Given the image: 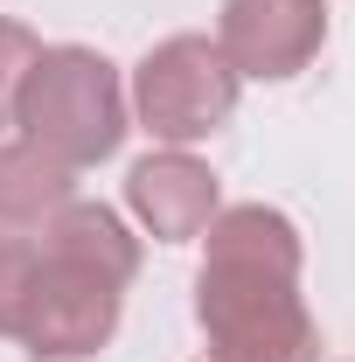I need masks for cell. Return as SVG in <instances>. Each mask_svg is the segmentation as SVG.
<instances>
[{
    "label": "cell",
    "mask_w": 355,
    "mask_h": 362,
    "mask_svg": "<svg viewBox=\"0 0 355 362\" xmlns=\"http://www.w3.org/2000/svg\"><path fill=\"white\" fill-rule=\"evenodd\" d=\"M195 244H202V265H244V272H272V279H300L307 272L300 223L286 209H272V202H230V209H216Z\"/></svg>",
    "instance_id": "cell-8"
},
{
    "label": "cell",
    "mask_w": 355,
    "mask_h": 362,
    "mask_svg": "<svg viewBox=\"0 0 355 362\" xmlns=\"http://www.w3.org/2000/svg\"><path fill=\"white\" fill-rule=\"evenodd\" d=\"M119 307H126L119 286H105V279H91V272H70V265H56V258H42L14 341H21L35 362H84V356H98V349L119 334Z\"/></svg>",
    "instance_id": "cell-5"
},
{
    "label": "cell",
    "mask_w": 355,
    "mask_h": 362,
    "mask_svg": "<svg viewBox=\"0 0 355 362\" xmlns=\"http://www.w3.org/2000/svg\"><path fill=\"white\" fill-rule=\"evenodd\" d=\"M126 209L146 237L161 244H195L209 216L223 209V188H216V168L195 160L188 146H153L126 168Z\"/></svg>",
    "instance_id": "cell-6"
},
{
    "label": "cell",
    "mask_w": 355,
    "mask_h": 362,
    "mask_svg": "<svg viewBox=\"0 0 355 362\" xmlns=\"http://www.w3.org/2000/svg\"><path fill=\"white\" fill-rule=\"evenodd\" d=\"M42 56V35L28 21H0V133L14 126V105H21V84Z\"/></svg>",
    "instance_id": "cell-11"
},
{
    "label": "cell",
    "mask_w": 355,
    "mask_h": 362,
    "mask_svg": "<svg viewBox=\"0 0 355 362\" xmlns=\"http://www.w3.org/2000/svg\"><path fill=\"white\" fill-rule=\"evenodd\" d=\"M63 202H77V168L21 133L0 139V230H42Z\"/></svg>",
    "instance_id": "cell-9"
},
{
    "label": "cell",
    "mask_w": 355,
    "mask_h": 362,
    "mask_svg": "<svg viewBox=\"0 0 355 362\" xmlns=\"http://www.w3.org/2000/svg\"><path fill=\"white\" fill-rule=\"evenodd\" d=\"M327 42V0H223L216 49L244 84L300 77Z\"/></svg>",
    "instance_id": "cell-4"
},
{
    "label": "cell",
    "mask_w": 355,
    "mask_h": 362,
    "mask_svg": "<svg viewBox=\"0 0 355 362\" xmlns=\"http://www.w3.org/2000/svg\"><path fill=\"white\" fill-rule=\"evenodd\" d=\"M237 98H244V77L223 63L216 35H168L139 56L133 70V126L153 133V146H195V139L223 133L237 119Z\"/></svg>",
    "instance_id": "cell-3"
},
{
    "label": "cell",
    "mask_w": 355,
    "mask_h": 362,
    "mask_svg": "<svg viewBox=\"0 0 355 362\" xmlns=\"http://www.w3.org/2000/svg\"><path fill=\"white\" fill-rule=\"evenodd\" d=\"M14 126H21V139H35L42 153L70 160V168L112 160L133 133L119 63L91 42H42L28 84H21V105H14Z\"/></svg>",
    "instance_id": "cell-1"
},
{
    "label": "cell",
    "mask_w": 355,
    "mask_h": 362,
    "mask_svg": "<svg viewBox=\"0 0 355 362\" xmlns=\"http://www.w3.org/2000/svg\"><path fill=\"white\" fill-rule=\"evenodd\" d=\"M35 272H42V244L21 237V230H0V341L21 334L28 293H35Z\"/></svg>",
    "instance_id": "cell-10"
},
{
    "label": "cell",
    "mask_w": 355,
    "mask_h": 362,
    "mask_svg": "<svg viewBox=\"0 0 355 362\" xmlns=\"http://www.w3.org/2000/svg\"><path fill=\"white\" fill-rule=\"evenodd\" d=\"M195 327L209 362H320V320L307 314L300 279L244 265L195 272Z\"/></svg>",
    "instance_id": "cell-2"
},
{
    "label": "cell",
    "mask_w": 355,
    "mask_h": 362,
    "mask_svg": "<svg viewBox=\"0 0 355 362\" xmlns=\"http://www.w3.org/2000/svg\"><path fill=\"white\" fill-rule=\"evenodd\" d=\"M42 258H56V265H70V272H91V279H105V286H133V272H139V237L133 223L119 216V209H105V202H63L56 216L42 223Z\"/></svg>",
    "instance_id": "cell-7"
}]
</instances>
